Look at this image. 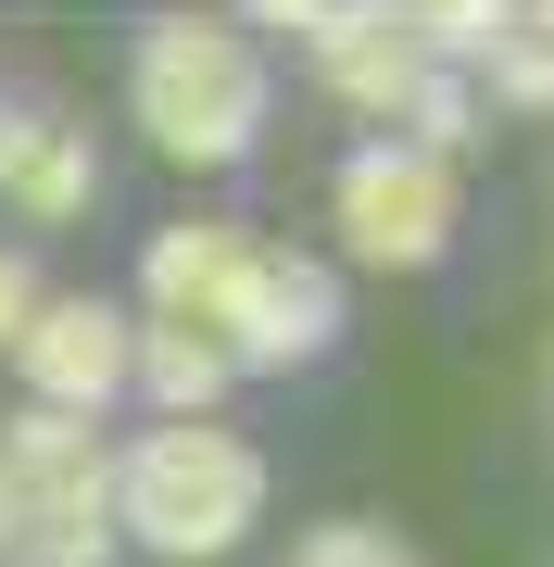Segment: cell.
<instances>
[{
  "instance_id": "obj_12",
  "label": "cell",
  "mask_w": 554,
  "mask_h": 567,
  "mask_svg": "<svg viewBox=\"0 0 554 567\" xmlns=\"http://www.w3.org/2000/svg\"><path fill=\"white\" fill-rule=\"evenodd\" d=\"M467 126H479V89H467V76H441V63H429V89L404 102V140L429 152V164H453V152H467Z\"/></svg>"
},
{
  "instance_id": "obj_7",
  "label": "cell",
  "mask_w": 554,
  "mask_h": 567,
  "mask_svg": "<svg viewBox=\"0 0 554 567\" xmlns=\"http://www.w3.org/2000/svg\"><path fill=\"white\" fill-rule=\"evenodd\" d=\"M315 76H328L353 114H404L416 89H429V51H416L404 13H315Z\"/></svg>"
},
{
  "instance_id": "obj_14",
  "label": "cell",
  "mask_w": 554,
  "mask_h": 567,
  "mask_svg": "<svg viewBox=\"0 0 554 567\" xmlns=\"http://www.w3.org/2000/svg\"><path fill=\"white\" fill-rule=\"evenodd\" d=\"M404 25H416V39H441V51H467V63H479V51H492V39H504L516 13H492V0H441V13H404Z\"/></svg>"
},
{
  "instance_id": "obj_9",
  "label": "cell",
  "mask_w": 554,
  "mask_h": 567,
  "mask_svg": "<svg viewBox=\"0 0 554 567\" xmlns=\"http://www.w3.org/2000/svg\"><path fill=\"white\" fill-rule=\"evenodd\" d=\"M13 203L39 215V227H63V215L102 203V152H88V126H39V152L13 164Z\"/></svg>"
},
{
  "instance_id": "obj_16",
  "label": "cell",
  "mask_w": 554,
  "mask_h": 567,
  "mask_svg": "<svg viewBox=\"0 0 554 567\" xmlns=\"http://www.w3.org/2000/svg\"><path fill=\"white\" fill-rule=\"evenodd\" d=\"M39 126H51L39 102H0V189H13V164H25V152H39Z\"/></svg>"
},
{
  "instance_id": "obj_6",
  "label": "cell",
  "mask_w": 554,
  "mask_h": 567,
  "mask_svg": "<svg viewBox=\"0 0 554 567\" xmlns=\"http://www.w3.org/2000/svg\"><path fill=\"white\" fill-rule=\"evenodd\" d=\"M126 341H139V328L76 290V303H39V316H25L13 365H25V391H39V416H102L114 391H126Z\"/></svg>"
},
{
  "instance_id": "obj_2",
  "label": "cell",
  "mask_w": 554,
  "mask_h": 567,
  "mask_svg": "<svg viewBox=\"0 0 554 567\" xmlns=\"http://www.w3.org/2000/svg\"><path fill=\"white\" fill-rule=\"evenodd\" d=\"M126 102H139V140L165 164H252V140H265V51L240 39V25L215 13H165L139 25V63H126Z\"/></svg>"
},
{
  "instance_id": "obj_15",
  "label": "cell",
  "mask_w": 554,
  "mask_h": 567,
  "mask_svg": "<svg viewBox=\"0 0 554 567\" xmlns=\"http://www.w3.org/2000/svg\"><path fill=\"white\" fill-rule=\"evenodd\" d=\"M39 303H51V290H39V265H25V252H0V353L25 341V316H39Z\"/></svg>"
},
{
  "instance_id": "obj_4",
  "label": "cell",
  "mask_w": 554,
  "mask_h": 567,
  "mask_svg": "<svg viewBox=\"0 0 554 567\" xmlns=\"http://www.w3.org/2000/svg\"><path fill=\"white\" fill-rule=\"evenodd\" d=\"M265 252L252 227L227 215H177L139 240V290H151V328H177V341H202L227 379H240V328H252V290H265Z\"/></svg>"
},
{
  "instance_id": "obj_5",
  "label": "cell",
  "mask_w": 554,
  "mask_h": 567,
  "mask_svg": "<svg viewBox=\"0 0 554 567\" xmlns=\"http://www.w3.org/2000/svg\"><path fill=\"white\" fill-rule=\"evenodd\" d=\"M328 215H341V252H366V265H390V278H416V265L453 252V164H429L416 140H366V152L341 164Z\"/></svg>"
},
{
  "instance_id": "obj_1",
  "label": "cell",
  "mask_w": 554,
  "mask_h": 567,
  "mask_svg": "<svg viewBox=\"0 0 554 567\" xmlns=\"http://www.w3.org/2000/svg\"><path fill=\"white\" fill-rule=\"evenodd\" d=\"M265 517V454L227 416H151L139 442H114V529L165 567H215Z\"/></svg>"
},
{
  "instance_id": "obj_13",
  "label": "cell",
  "mask_w": 554,
  "mask_h": 567,
  "mask_svg": "<svg viewBox=\"0 0 554 567\" xmlns=\"http://www.w3.org/2000/svg\"><path fill=\"white\" fill-rule=\"evenodd\" d=\"M290 567H416L390 529H366V517H328V529H303V555Z\"/></svg>"
},
{
  "instance_id": "obj_17",
  "label": "cell",
  "mask_w": 554,
  "mask_h": 567,
  "mask_svg": "<svg viewBox=\"0 0 554 567\" xmlns=\"http://www.w3.org/2000/svg\"><path fill=\"white\" fill-rule=\"evenodd\" d=\"M0 555H13V492H0Z\"/></svg>"
},
{
  "instance_id": "obj_8",
  "label": "cell",
  "mask_w": 554,
  "mask_h": 567,
  "mask_svg": "<svg viewBox=\"0 0 554 567\" xmlns=\"http://www.w3.org/2000/svg\"><path fill=\"white\" fill-rule=\"evenodd\" d=\"M328 341H341V278L315 252H265V290H252V328H240V379L252 365L265 379L278 365H315Z\"/></svg>"
},
{
  "instance_id": "obj_10",
  "label": "cell",
  "mask_w": 554,
  "mask_h": 567,
  "mask_svg": "<svg viewBox=\"0 0 554 567\" xmlns=\"http://www.w3.org/2000/svg\"><path fill=\"white\" fill-rule=\"evenodd\" d=\"M126 391H151L165 416H215L227 365H215L202 341H177V328H139V341H126Z\"/></svg>"
},
{
  "instance_id": "obj_11",
  "label": "cell",
  "mask_w": 554,
  "mask_h": 567,
  "mask_svg": "<svg viewBox=\"0 0 554 567\" xmlns=\"http://www.w3.org/2000/svg\"><path fill=\"white\" fill-rule=\"evenodd\" d=\"M479 76H492L504 114H554V39H542V25H504V39L479 51Z\"/></svg>"
},
{
  "instance_id": "obj_3",
  "label": "cell",
  "mask_w": 554,
  "mask_h": 567,
  "mask_svg": "<svg viewBox=\"0 0 554 567\" xmlns=\"http://www.w3.org/2000/svg\"><path fill=\"white\" fill-rule=\"evenodd\" d=\"M0 492H13V567H102L114 555V442L88 416L25 404L0 429Z\"/></svg>"
}]
</instances>
